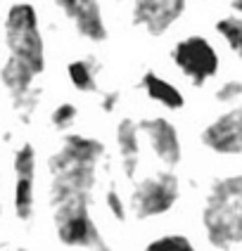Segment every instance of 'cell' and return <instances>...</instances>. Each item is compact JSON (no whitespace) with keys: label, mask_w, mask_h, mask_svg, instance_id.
Returning a JSON list of instances; mask_svg holds the SVG:
<instances>
[{"label":"cell","mask_w":242,"mask_h":251,"mask_svg":"<svg viewBox=\"0 0 242 251\" xmlns=\"http://www.w3.org/2000/svg\"><path fill=\"white\" fill-rule=\"evenodd\" d=\"M105 159V145L93 135L67 133L62 145L48 159V197L50 206L64 201H90L98 185L100 164Z\"/></svg>","instance_id":"obj_1"},{"label":"cell","mask_w":242,"mask_h":251,"mask_svg":"<svg viewBox=\"0 0 242 251\" xmlns=\"http://www.w3.org/2000/svg\"><path fill=\"white\" fill-rule=\"evenodd\" d=\"M202 230L216 251H233L242 242V176H221L209 185L202 204Z\"/></svg>","instance_id":"obj_2"},{"label":"cell","mask_w":242,"mask_h":251,"mask_svg":"<svg viewBox=\"0 0 242 251\" xmlns=\"http://www.w3.org/2000/svg\"><path fill=\"white\" fill-rule=\"evenodd\" d=\"M5 45L7 57L27 67L33 76L45 69V43L41 33L38 12L31 2H14L5 14Z\"/></svg>","instance_id":"obj_3"},{"label":"cell","mask_w":242,"mask_h":251,"mask_svg":"<svg viewBox=\"0 0 242 251\" xmlns=\"http://www.w3.org/2000/svg\"><path fill=\"white\" fill-rule=\"evenodd\" d=\"M181 199V180L178 176L161 168L152 176L142 178L133 192H131V206L133 216L138 221H150V218H159L164 213H169Z\"/></svg>","instance_id":"obj_4"},{"label":"cell","mask_w":242,"mask_h":251,"mask_svg":"<svg viewBox=\"0 0 242 251\" xmlns=\"http://www.w3.org/2000/svg\"><path fill=\"white\" fill-rule=\"evenodd\" d=\"M57 239L69 249H95L102 235L90 216V201H64L53 206Z\"/></svg>","instance_id":"obj_5"},{"label":"cell","mask_w":242,"mask_h":251,"mask_svg":"<svg viewBox=\"0 0 242 251\" xmlns=\"http://www.w3.org/2000/svg\"><path fill=\"white\" fill-rule=\"evenodd\" d=\"M171 59H173L176 69L181 71L195 88H202L207 81H212L218 74V67H221L216 48L204 36H185V38H181L171 50Z\"/></svg>","instance_id":"obj_6"},{"label":"cell","mask_w":242,"mask_h":251,"mask_svg":"<svg viewBox=\"0 0 242 251\" xmlns=\"http://www.w3.org/2000/svg\"><path fill=\"white\" fill-rule=\"evenodd\" d=\"M14 166V216L27 223L33 218V209H36V147L31 142H24L12 159Z\"/></svg>","instance_id":"obj_7"},{"label":"cell","mask_w":242,"mask_h":251,"mask_svg":"<svg viewBox=\"0 0 242 251\" xmlns=\"http://www.w3.org/2000/svg\"><path fill=\"white\" fill-rule=\"evenodd\" d=\"M140 135L147 140L150 150L155 154V159L164 168H176L183 161V145L178 128L171 124L166 116H147L138 124Z\"/></svg>","instance_id":"obj_8"},{"label":"cell","mask_w":242,"mask_h":251,"mask_svg":"<svg viewBox=\"0 0 242 251\" xmlns=\"http://www.w3.org/2000/svg\"><path fill=\"white\" fill-rule=\"evenodd\" d=\"M202 145L218 156H240L242 152V109L235 104L218 114L209 126L202 128Z\"/></svg>","instance_id":"obj_9"},{"label":"cell","mask_w":242,"mask_h":251,"mask_svg":"<svg viewBox=\"0 0 242 251\" xmlns=\"http://www.w3.org/2000/svg\"><path fill=\"white\" fill-rule=\"evenodd\" d=\"M188 0H133L131 22L150 36L166 33L183 14Z\"/></svg>","instance_id":"obj_10"},{"label":"cell","mask_w":242,"mask_h":251,"mask_svg":"<svg viewBox=\"0 0 242 251\" xmlns=\"http://www.w3.org/2000/svg\"><path fill=\"white\" fill-rule=\"evenodd\" d=\"M55 5L74 24L81 38L90 43L107 41V24L102 17L100 0H55Z\"/></svg>","instance_id":"obj_11"},{"label":"cell","mask_w":242,"mask_h":251,"mask_svg":"<svg viewBox=\"0 0 242 251\" xmlns=\"http://www.w3.org/2000/svg\"><path fill=\"white\" fill-rule=\"evenodd\" d=\"M116 147H119V159H121V171L128 180L135 178V171L140 164V130L138 121L133 119H121L116 126Z\"/></svg>","instance_id":"obj_12"},{"label":"cell","mask_w":242,"mask_h":251,"mask_svg":"<svg viewBox=\"0 0 242 251\" xmlns=\"http://www.w3.org/2000/svg\"><path fill=\"white\" fill-rule=\"evenodd\" d=\"M140 88L142 93L147 95L150 100H155L157 104H161L164 109H171V112H178L185 107V98L183 93L176 88V85L157 76L155 71H145L140 76Z\"/></svg>","instance_id":"obj_13"},{"label":"cell","mask_w":242,"mask_h":251,"mask_svg":"<svg viewBox=\"0 0 242 251\" xmlns=\"http://www.w3.org/2000/svg\"><path fill=\"white\" fill-rule=\"evenodd\" d=\"M98 71L100 64L95 57H81V59L69 62L67 76L79 93H95L98 90Z\"/></svg>","instance_id":"obj_14"},{"label":"cell","mask_w":242,"mask_h":251,"mask_svg":"<svg viewBox=\"0 0 242 251\" xmlns=\"http://www.w3.org/2000/svg\"><path fill=\"white\" fill-rule=\"evenodd\" d=\"M216 33L228 43L233 55H240L242 50V19L238 14H228L216 22Z\"/></svg>","instance_id":"obj_15"},{"label":"cell","mask_w":242,"mask_h":251,"mask_svg":"<svg viewBox=\"0 0 242 251\" xmlns=\"http://www.w3.org/2000/svg\"><path fill=\"white\" fill-rule=\"evenodd\" d=\"M142 251H197V247L192 244L190 237L178 235V232H169V235L150 239Z\"/></svg>","instance_id":"obj_16"},{"label":"cell","mask_w":242,"mask_h":251,"mask_svg":"<svg viewBox=\"0 0 242 251\" xmlns=\"http://www.w3.org/2000/svg\"><path fill=\"white\" fill-rule=\"evenodd\" d=\"M105 204H107V211H109V216L116 223H126L128 221V206L124 201V197H121V192L114 185H109L107 192H105Z\"/></svg>","instance_id":"obj_17"},{"label":"cell","mask_w":242,"mask_h":251,"mask_svg":"<svg viewBox=\"0 0 242 251\" xmlns=\"http://www.w3.org/2000/svg\"><path fill=\"white\" fill-rule=\"evenodd\" d=\"M76 116H79L76 104H71V102H62V104H57L55 109H53L50 121H53V126H55L57 130H69L71 126L76 124Z\"/></svg>","instance_id":"obj_18"},{"label":"cell","mask_w":242,"mask_h":251,"mask_svg":"<svg viewBox=\"0 0 242 251\" xmlns=\"http://www.w3.org/2000/svg\"><path fill=\"white\" fill-rule=\"evenodd\" d=\"M240 98H242V83L238 78H230L216 90V102H221V104H233L235 107V102Z\"/></svg>","instance_id":"obj_19"},{"label":"cell","mask_w":242,"mask_h":251,"mask_svg":"<svg viewBox=\"0 0 242 251\" xmlns=\"http://www.w3.org/2000/svg\"><path fill=\"white\" fill-rule=\"evenodd\" d=\"M119 100H121L119 90H109V93H105V95H102V100H100V107H102V112L112 114L114 109H116V104H119Z\"/></svg>","instance_id":"obj_20"},{"label":"cell","mask_w":242,"mask_h":251,"mask_svg":"<svg viewBox=\"0 0 242 251\" xmlns=\"http://www.w3.org/2000/svg\"><path fill=\"white\" fill-rule=\"evenodd\" d=\"M230 5H233V14L242 12V0H230Z\"/></svg>","instance_id":"obj_21"},{"label":"cell","mask_w":242,"mask_h":251,"mask_svg":"<svg viewBox=\"0 0 242 251\" xmlns=\"http://www.w3.org/2000/svg\"><path fill=\"white\" fill-rule=\"evenodd\" d=\"M90 251H112V247H109V244H107V242L102 239V242H100L98 247H95V249H90Z\"/></svg>","instance_id":"obj_22"}]
</instances>
